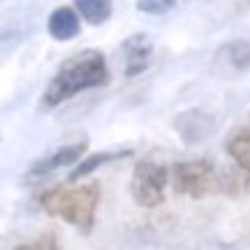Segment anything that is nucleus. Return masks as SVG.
<instances>
[{"instance_id":"obj_1","label":"nucleus","mask_w":250,"mask_h":250,"mask_svg":"<svg viewBox=\"0 0 250 250\" xmlns=\"http://www.w3.org/2000/svg\"><path fill=\"white\" fill-rule=\"evenodd\" d=\"M108 83V62L100 51H81L60 65L57 76L49 81L43 92L41 105L43 108H57L65 100L76 97L83 89H97Z\"/></svg>"},{"instance_id":"obj_2","label":"nucleus","mask_w":250,"mask_h":250,"mask_svg":"<svg viewBox=\"0 0 250 250\" xmlns=\"http://www.w3.org/2000/svg\"><path fill=\"white\" fill-rule=\"evenodd\" d=\"M38 205L49 215L62 218V221L73 223L86 234L94 226V215H97L100 205V186L86 183L76 186V188L73 186H54V188H46L43 194H38Z\"/></svg>"},{"instance_id":"obj_3","label":"nucleus","mask_w":250,"mask_h":250,"mask_svg":"<svg viewBox=\"0 0 250 250\" xmlns=\"http://www.w3.org/2000/svg\"><path fill=\"white\" fill-rule=\"evenodd\" d=\"M169 180H172V175L164 164L140 159L135 164V172H132V196L140 207L153 210L164 202V188H167Z\"/></svg>"},{"instance_id":"obj_4","label":"nucleus","mask_w":250,"mask_h":250,"mask_svg":"<svg viewBox=\"0 0 250 250\" xmlns=\"http://www.w3.org/2000/svg\"><path fill=\"white\" fill-rule=\"evenodd\" d=\"M172 188L178 194H186V196H194V199H202L207 196L218 183V175H215V167H212L207 159H194V162H178L172 169Z\"/></svg>"},{"instance_id":"obj_5","label":"nucleus","mask_w":250,"mask_h":250,"mask_svg":"<svg viewBox=\"0 0 250 250\" xmlns=\"http://www.w3.org/2000/svg\"><path fill=\"white\" fill-rule=\"evenodd\" d=\"M175 129L183 137V143L196 146V143L212 137V132H215V116H210L207 110H199V108L183 110V113L175 119Z\"/></svg>"},{"instance_id":"obj_6","label":"nucleus","mask_w":250,"mask_h":250,"mask_svg":"<svg viewBox=\"0 0 250 250\" xmlns=\"http://www.w3.org/2000/svg\"><path fill=\"white\" fill-rule=\"evenodd\" d=\"M121 54L126 60V67H124V76L132 78V76H140V73L148 70L153 60V41L148 38L146 33H137V35H129V38L121 43Z\"/></svg>"},{"instance_id":"obj_7","label":"nucleus","mask_w":250,"mask_h":250,"mask_svg":"<svg viewBox=\"0 0 250 250\" xmlns=\"http://www.w3.org/2000/svg\"><path fill=\"white\" fill-rule=\"evenodd\" d=\"M83 153H86V140H78V143H70V146H62V148H57L54 153H49V156L38 159V162L30 167V175H49L51 169L78 164Z\"/></svg>"},{"instance_id":"obj_8","label":"nucleus","mask_w":250,"mask_h":250,"mask_svg":"<svg viewBox=\"0 0 250 250\" xmlns=\"http://www.w3.org/2000/svg\"><path fill=\"white\" fill-rule=\"evenodd\" d=\"M46 30H49L51 38L57 41H73L81 35V14L70 6L54 8L49 14V22H46Z\"/></svg>"},{"instance_id":"obj_9","label":"nucleus","mask_w":250,"mask_h":250,"mask_svg":"<svg viewBox=\"0 0 250 250\" xmlns=\"http://www.w3.org/2000/svg\"><path fill=\"white\" fill-rule=\"evenodd\" d=\"M226 153L234 159L245 175V186H250V126H239L229 135L226 140Z\"/></svg>"},{"instance_id":"obj_10","label":"nucleus","mask_w":250,"mask_h":250,"mask_svg":"<svg viewBox=\"0 0 250 250\" xmlns=\"http://www.w3.org/2000/svg\"><path fill=\"white\" fill-rule=\"evenodd\" d=\"M132 151H100V153H92V156H86L83 162H78V167H73L70 172V183H76V180L86 178V175H92L94 169H100L103 164L108 162H119V159H126Z\"/></svg>"},{"instance_id":"obj_11","label":"nucleus","mask_w":250,"mask_h":250,"mask_svg":"<svg viewBox=\"0 0 250 250\" xmlns=\"http://www.w3.org/2000/svg\"><path fill=\"white\" fill-rule=\"evenodd\" d=\"M76 11L86 24H105L113 14V3L110 0H76Z\"/></svg>"},{"instance_id":"obj_12","label":"nucleus","mask_w":250,"mask_h":250,"mask_svg":"<svg viewBox=\"0 0 250 250\" xmlns=\"http://www.w3.org/2000/svg\"><path fill=\"white\" fill-rule=\"evenodd\" d=\"M223 57H226V62L234 70H248L250 67V41H231V43H226Z\"/></svg>"},{"instance_id":"obj_13","label":"nucleus","mask_w":250,"mask_h":250,"mask_svg":"<svg viewBox=\"0 0 250 250\" xmlns=\"http://www.w3.org/2000/svg\"><path fill=\"white\" fill-rule=\"evenodd\" d=\"M140 14H151V17H162L175 8V0H137L135 3Z\"/></svg>"},{"instance_id":"obj_14","label":"nucleus","mask_w":250,"mask_h":250,"mask_svg":"<svg viewBox=\"0 0 250 250\" xmlns=\"http://www.w3.org/2000/svg\"><path fill=\"white\" fill-rule=\"evenodd\" d=\"M14 250H62V248H60V239H57V234H41L38 239H33V242H24V245H17Z\"/></svg>"}]
</instances>
